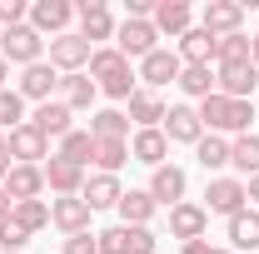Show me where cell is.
<instances>
[{"label":"cell","mask_w":259,"mask_h":254,"mask_svg":"<svg viewBox=\"0 0 259 254\" xmlns=\"http://www.w3.org/2000/svg\"><path fill=\"white\" fill-rule=\"evenodd\" d=\"M90 80L100 85V95L110 100V105H130V95L140 90V75H135V65L115 50V45H100L95 55H90Z\"/></svg>","instance_id":"obj_1"},{"label":"cell","mask_w":259,"mask_h":254,"mask_svg":"<svg viewBox=\"0 0 259 254\" xmlns=\"http://www.w3.org/2000/svg\"><path fill=\"white\" fill-rule=\"evenodd\" d=\"M194 110H199L204 135L239 140V135H249V130H254V100H229V95H220V90H214L209 100H199Z\"/></svg>","instance_id":"obj_2"},{"label":"cell","mask_w":259,"mask_h":254,"mask_svg":"<svg viewBox=\"0 0 259 254\" xmlns=\"http://www.w3.org/2000/svg\"><path fill=\"white\" fill-rule=\"evenodd\" d=\"M45 45H50V40H45L40 30H30V20H25V25L0 30V55H5V65H20V70L45 60Z\"/></svg>","instance_id":"obj_3"},{"label":"cell","mask_w":259,"mask_h":254,"mask_svg":"<svg viewBox=\"0 0 259 254\" xmlns=\"http://www.w3.org/2000/svg\"><path fill=\"white\" fill-rule=\"evenodd\" d=\"M90 55H95V45H90L80 30H65V35H55V40L45 45V60L55 65L60 75H80V70H90Z\"/></svg>","instance_id":"obj_4"},{"label":"cell","mask_w":259,"mask_h":254,"mask_svg":"<svg viewBox=\"0 0 259 254\" xmlns=\"http://www.w3.org/2000/svg\"><path fill=\"white\" fill-rule=\"evenodd\" d=\"M239 209H249L244 180H239V175H214V180L204 185V215H225V220H234Z\"/></svg>","instance_id":"obj_5"},{"label":"cell","mask_w":259,"mask_h":254,"mask_svg":"<svg viewBox=\"0 0 259 254\" xmlns=\"http://www.w3.org/2000/svg\"><path fill=\"white\" fill-rule=\"evenodd\" d=\"M15 95L25 100V105H45V100H55V95H60V70H55L50 60L25 65L20 80H15Z\"/></svg>","instance_id":"obj_6"},{"label":"cell","mask_w":259,"mask_h":254,"mask_svg":"<svg viewBox=\"0 0 259 254\" xmlns=\"http://www.w3.org/2000/svg\"><path fill=\"white\" fill-rule=\"evenodd\" d=\"M150 199L160 204V209H175V204H185V194H190V175H185V164H160V170H150Z\"/></svg>","instance_id":"obj_7"},{"label":"cell","mask_w":259,"mask_h":254,"mask_svg":"<svg viewBox=\"0 0 259 254\" xmlns=\"http://www.w3.org/2000/svg\"><path fill=\"white\" fill-rule=\"evenodd\" d=\"M180 70H185V60H180L169 45H160V50H150V55L140 60L135 75H140V90H155V95H160L164 85H175V80H180Z\"/></svg>","instance_id":"obj_8"},{"label":"cell","mask_w":259,"mask_h":254,"mask_svg":"<svg viewBox=\"0 0 259 254\" xmlns=\"http://www.w3.org/2000/svg\"><path fill=\"white\" fill-rule=\"evenodd\" d=\"M244 0H204L199 5V25L214 35V40H225V35H239L244 30Z\"/></svg>","instance_id":"obj_9"},{"label":"cell","mask_w":259,"mask_h":254,"mask_svg":"<svg viewBox=\"0 0 259 254\" xmlns=\"http://www.w3.org/2000/svg\"><path fill=\"white\" fill-rule=\"evenodd\" d=\"M75 20H80V35H85L95 50L105 40H115V30H120V20H115V10H110L105 0H80V5H75Z\"/></svg>","instance_id":"obj_10"},{"label":"cell","mask_w":259,"mask_h":254,"mask_svg":"<svg viewBox=\"0 0 259 254\" xmlns=\"http://www.w3.org/2000/svg\"><path fill=\"white\" fill-rule=\"evenodd\" d=\"M115 50H120L125 60H145L150 50H160V30H155L150 20H120V30H115Z\"/></svg>","instance_id":"obj_11"},{"label":"cell","mask_w":259,"mask_h":254,"mask_svg":"<svg viewBox=\"0 0 259 254\" xmlns=\"http://www.w3.org/2000/svg\"><path fill=\"white\" fill-rule=\"evenodd\" d=\"M90 220H95V209L80 199V194H65V199H50V224L60 229L65 239L70 234H90Z\"/></svg>","instance_id":"obj_12"},{"label":"cell","mask_w":259,"mask_h":254,"mask_svg":"<svg viewBox=\"0 0 259 254\" xmlns=\"http://www.w3.org/2000/svg\"><path fill=\"white\" fill-rule=\"evenodd\" d=\"M214 90L229 95V100H254V90H259L254 60H244V65H214Z\"/></svg>","instance_id":"obj_13"},{"label":"cell","mask_w":259,"mask_h":254,"mask_svg":"<svg viewBox=\"0 0 259 254\" xmlns=\"http://www.w3.org/2000/svg\"><path fill=\"white\" fill-rule=\"evenodd\" d=\"M75 25V5L70 0H35L30 5V30H40V35H65Z\"/></svg>","instance_id":"obj_14"},{"label":"cell","mask_w":259,"mask_h":254,"mask_svg":"<svg viewBox=\"0 0 259 254\" xmlns=\"http://www.w3.org/2000/svg\"><path fill=\"white\" fill-rule=\"evenodd\" d=\"M160 130H164L169 145H199V140H204V125H199V110H194V105H169Z\"/></svg>","instance_id":"obj_15"},{"label":"cell","mask_w":259,"mask_h":254,"mask_svg":"<svg viewBox=\"0 0 259 254\" xmlns=\"http://www.w3.org/2000/svg\"><path fill=\"white\" fill-rule=\"evenodd\" d=\"M30 125L40 130L45 140H55V145H60L65 135L75 130V110L60 105V100H45V105H35V110H30Z\"/></svg>","instance_id":"obj_16"},{"label":"cell","mask_w":259,"mask_h":254,"mask_svg":"<svg viewBox=\"0 0 259 254\" xmlns=\"http://www.w3.org/2000/svg\"><path fill=\"white\" fill-rule=\"evenodd\" d=\"M5 140H10V159H15V164H45V159H50V140H45L30 120L20 130H10Z\"/></svg>","instance_id":"obj_17"},{"label":"cell","mask_w":259,"mask_h":254,"mask_svg":"<svg viewBox=\"0 0 259 254\" xmlns=\"http://www.w3.org/2000/svg\"><path fill=\"white\" fill-rule=\"evenodd\" d=\"M40 170H45V190L55 194V199H65V194H80L85 190V180H90V170H80V164H65V159H45V164H40Z\"/></svg>","instance_id":"obj_18"},{"label":"cell","mask_w":259,"mask_h":254,"mask_svg":"<svg viewBox=\"0 0 259 254\" xmlns=\"http://www.w3.org/2000/svg\"><path fill=\"white\" fill-rule=\"evenodd\" d=\"M150 25L160 30V40H164V35H169V40H180V35L194 25L190 0H155V15H150Z\"/></svg>","instance_id":"obj_19"},{"label":"cell","mask_w":259,"mask_h":254,"mask_svg":"<svg viewBox=\"0 0 259 254\" xmlns=\"http://www.w3.org/2000/svg\"><path fill=\"white\" fill-rule=\"evenodd\" d=\"M204 229H209V215H204V204H175L169 209V239H180V244H190V239H204Z\"/></svg>","instance_id":"obj_20"},{"label":"cell","mask_w":259,"mask_h":254,"mask_svg":"<svg viewBox=\"0 0 259 254\" xmlns=\"http://www.w3.org/2000/svg\"><path fill=\"white\" fill-rule=\"evenodd\" d=\"M115 215H120L125 229H150L155 215H160V204L150 199V190H125V194H120V204H115Z\"/></svg>","instance_id":"obj_21"},{"label":"cell","mask_w":259,"mask_h":254,"mask_svg":"<svg viewBox=\"0 0 259 254\" xmlns=\"http://www.w3.org/2000/svg\"><path fill=\"white\" fill-rule=\"evenodd\" d=\"M130 159H135V164H150V170L169 164V140H164V130H135V135H130Z\"/></svg>","instance_id":"obj_22"},{"label":"cell","mask_w":259,"mask_h":254,"mask_svg":"<svg viewBox=\"0 0 259 254\" xmlns=\"http://www.w3.org/2000/svg\"><path fill=\"white\" fill-rule=\"evenodd\" d=\"M5 194H10V204H20V199H40V194H45V170H40V164H10V175H5Z\"/></svg>","instance_id":"obj_23"},{"label":"cell","mask_w":259,"mask_h":254,"mask_svg":"<svg viewBox=\"0 0 259 254\" xmlns=\"http://www.w3.org/2000/svg\"><path fill=\"white\" fill-rule=\"evenodd\" d=\"M164 110H169V105H164L155 90H135L130 105H125V115H130V125H135V130H160L164 125Z\"/></svg>","instance_id":"obj_24"},{"label":"cell","mask_w":259,"mask_h":254,"mask_svg":"<svg viewBox=\"0 0 259 254\" xmlns=\"http://www.w3.org/2000/svg\"><path fill=\"white\" fill-rule=\"evenodd\" d=\"M175 55H180L185 65H214V35H209L199 20H194L190 30L175 40Z\"/></svg>","instance_id":"obj_25"},{"label":"cell","mask_w":259,"mask_h":254,"mask_svg":"<svg viewBox=\"0 0 259 254\" xmlns=\"http://www.w3.org/2000/svg\"><path fill=\"white\" fill-rule=\"evenodd\" d=\"M60 105H70V110H95L100 100V85L90 80V70H80V75H60Z\"/></svg>","instance_id":"obj_26"},{"label":"cell","mask_w":259,"mask_h":254,"mask_svg":"<svg viewBox=\"0 0 259 254\" xmlns=\"http://www.w3.org/2000/svg\"><path fill=\"white\" fill-rule=\"evenodd\" d=\"M120 194H125V185H120V175H90L85 180V190H80V199L90 204V209H115L120 204Z\"/></svg>","instance_id":"obj_27"},{"label":"cell","mask_w":259,"mask_h":254,"mask_svg":"<svg viewBox=\"0 0 259 254\" xmlns=\"http://www.w3.org/2000/svg\"><path fill=\"white\" fill-rule=\"evenodd\" d=\"M55 159H65V164H80V170H90V164H95V135H90V130H70V135H65L60 145H55Z\"/></svg>","instance_id":"obj_28"},{"label":"cell","mask_w":259,"mask_h":254,"mask_svg":"<svg viewBox=\"0 0 259 254\" xmlns=\"http://www.w3.org/2000/svg\"><path fill=\"white\" fill-rule=\"evenodd\" d=\"M90 135H95V140H130L135 125H130V115L120 110V105H105V110L90 115Z\"/></svg>","instance_id":"obj_29"},{"label":"cell","mask_w":259,"mask_h":254,"mask_svg":"<svg viewBox=\"0 0 259 254\" xmlns=\"http://www.w3.org/2000/svg\"><path fill=\"white\" fill-rule=\"evenodd\" d=\"M175 85L185 90V105H199V100H209V95H214V65H185Z\"/></svg>","instance_id":"obj_30"},{"label":"cell","mask_w":259,"mask_h":254,"mask_svg":"<svg viewBox=\"0 0 259 254\" xmlns=\"http://www.w3.org/2000/svg\"><path fill=\"white\" fill-rule=\"evenodd\" d=\"M229 170L239 175V180H254L259 175V135H239V140H229Z\"/></svg>","instance_id":"obj_31"},{"label":"cell","mask_w":259,"mask_h":254,"mask_svg":"<svg viewBox=\"0 0 259 254\" xmlns=\"http://www.w3.org/2000/svg\"><path fill=\"white\" fill-rule=\"evenodd\" d=\"M229 249H259V209H239L234 220H225Z\"/></svg>","instance_id":"obj_32"},{"label":"cell","mask_w":259,"mask_h":254,"mask_svg":"<svg viewBox=\"0 0 259 254\" xmlns=\"http://www.w3.org/2000/svg\"><path fill=\"white\" fill-rule=\"evenodd\" d=\"M194 159H199V170L214 180V175H225L229 170V140L225 135H204L199 145H194Z\"/></svg>","instance_id":"obj_33"},{"label":"cell","mask_w":259,"mask_h":254,"mask_svg":"<svg viewBox=\"0 0 259 254\" xmlns=\"http://www.w3.org/2000/svg\"><path fill=\"white\" fill-rule=\"evenodd\" d=\"M130 159V140H95V170L100 175H120Z\"/></svg>","instance_id":"obj_34"},{"label":"cell","mask_w":259,"mask_h":254,"mask_svg":"<svg viewBox=\"0 0 259 254\" xmlns=\"http://www.w3.org/2000/svg\"><path fill=\"white\" fill-rule=\"evenodd\" d=\"M10 220L20 224V229H30V234L50 229V199H20V204L10 209Z\"/></svg>","instance_id":"obj_35"},{"label":"cell","mask_w":259,"mask_h":254,"mask_svg":"<svg viewBox=\"0 0 259 254\" xmlns=\"http://www.w3.org/2000/svg\"><path fill=\"white\" fill-rule=\"evenodd\" d=\"M25 120H30V115H25V100L15 95V85H5V90H0V130L10 135V130L25 125Z\"/></svg>","instance_id":"obj_36"},{"label":"cell","mask_w":259,"mask_h":254,"mask_svg":"<svg viewBox=\"0 0 259 254\" xmlns=\"http://www.w3.org/2000/svg\"><path fill=\"white\" fill-rule=\"evenodd\" d=\"M249 60V35H225V40H214V65H244Z\"/></svg>","instance_id":"obj_37"},{"label":"cell","mask_w":259,"mask_h":254,"mask_svg":"<svg viewBox=\"0 0 259 254\" xmlns=\"http://www.w3.org/2000/svg\"><path fill=\"white\" fill-rule=\"evenodd\" d=\"M30 244V229H20L15 220H0V254H25Z\"/></svg>","instance_id":"obj_38"},{"label":"cell","mask_w":259,"mask_h":254,"mask_svg":"<svg viewBox=\"0 0 259 254\" xmlns=\"http://www.w3.org/2000/svg\"><path fill=\"white\" fill-rule=\"evenodd\" d=\"M95 244H100V254H130V229L125 224H110V229L95 234Z\"/></svg>","instance_id":"obj_39"},{"label":"cell","mask_w":259,"mask_h":254,"mask_svg":"<svg viewBox=\"0 0 259 254\" xmlns=\"http://www.w3.org/2000/svg\"><path fill=\"white\" fill-rule=\"evenodd\" d=\"M25 20H30V5H25V0H0V30L25 25Z\"/></svg>","instance_id":"obj_40"},{"label":"cell","mask_w":259,"mask_h":254,"mask_svg":"<svg viewBox=\"0 0 259 254\" xmlns=\"http://www.w3.org/2000/svg\"><path fill=\"white\" fill-rule=\"evenodd\" d=\"M60 254H100L95 229H90V234H70V239H60Z\"/></svg>","instance_id":"obj_41"},{"label":"cell","mask_w":259,"mask_h":254,"mask_svg":"<svg viewBox=\"0 0 259 254\" xmlns=\"http://www.w3.org/2000/svg\"><path fill=\"white\" fill-rule=\"evenodd\" d=\"M155 249H160L155 229H130V254H155Z\"/></svg>","instance_id":"obj_42"},{"label":"cell","mask_w":259,"mask_h":254,"mask_svg":"<svg viewBox=\"0 0 259 254\" xmlns=\"http://www.w3.org/2000/svg\"><path fill=\"white\" fill-rule=\"evenodd\" d=\"M10 164H15V159H10V140H5V130H0V185H5V175H10Z\"/></svg>","instance_id":"obj_43"},{"label":"cell","mask_w":259,"mask_h":254,"mask_svg":"<svg viewBox=\"0 0 259 254\" xmlns=\"http://www.w3.org/2000/svg\"><path fill=\"white\" fill-rule=\"evenodd\" d=\"M209 249H214L209 239H190V244H185V249H180V254H209Z\"/></svg>","instance_id":"obj_44"},{"label":"cell","mask_w":259,"mask_h":254,"mask_svg":"<svg viewBox=\"0 0 259 254\" xmlns=\"http://www.w3.org/2000/svg\"><path fill=\"white\" fill-rule=\"evenodd\" d=\"M244 194H249V209H259V175H254V180H244Z\"/></svg>","instance_id":"obj_45"},{"label":"cell","mask_w":259,"mask_h":254,"mask_svg":"<svg viewBox=\"0 0 259 254\" xmlns=\"http://www.w3.org/2000/svg\"><path fill=\"white\" fill-rule=\"evenodd\" d=\"M10 209H15V204H10V194H5V185H0V220H10Z\"/></svg>","instance_id":"obj_46"},{"label":"cell","mask_w":259,"mask_h":254,"mask_svg":"<svg viewBox=\"0 0 259 254\" xmlns=\"http://www.w3.org/2000/svg\"><path fill=\"white\" fill-rule=\"evenodd\" d=\"M249 60H254V70H259V35H249Z\"/></svg>","instance_id":"obj_47"},{"label":"cell","mask_w":259,"mask_h":254,"mask_svg":"<svg viewBox=\"0 0 259 254\" xmlns=\"http://www.w3.org/2000/svg\"><path fill=\"white\" fill-rule=\"evenodd\" d=\"M5 80H10V65H5V55H0V90H5Z\"/></svg>","instance_id":"obj_48"},{"label":"cell","mask_w":259,"mask_h":254,"mask_svg":"<svg viewBox=\"0 0 259 254\" xmlns=\"http://www.w3.org/2000/svg\"><path fill=\"white\" fill-rule=\"evenodd\" d=\"M209 254H234V249H229V244H214V249H209Z\"/></svg>","instance_id":"obj_49"}]
</instances>
